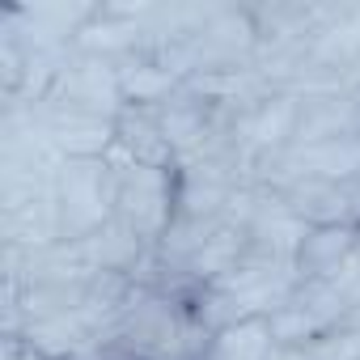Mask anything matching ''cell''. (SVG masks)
<instances>
[{
  "label": "cell",
  "instance_id": "cell-1",
  "mask_svg": "<svg viewBox=\"0 0 360 360\" xmlns=\"http://www.w3.org/2000/svg\"><path fill=\"white\" fill-rule=\"evenodd\" d=\"M110 165H115V225H123L144 246H157L169 233L178 212V174L148 169L115 153H110Z\"/></svg>",
  "mask_w": 360,
  "mask_h": 360
},
{
  "label": "cell",
  "instance_id": "cell-2",
  "mask_svg": "<svg viewBox=\"0 0 360 360\" xmlns=\"http://www.w3.org/2000/svg\"><path fill=\"white\" fill-rule=\"evenodd\" d=\"M56 221L60 242H85L115 221V165L102 161H64L56 178Z\"/></svg>",
  "mask_w": 360,
  "mask_h": 360
},
{
  "label": "cell",
  "instance_id": "cell-3",
  "mask_svg": "<svg viewBox=\"0 0 360 360\" xmlns=\"http://www.w3.org/2000/svg\"><path fill=\"white\" fill-rule=\"evenodd\" d=\"M292 217H301L309 229L326 225H360V187L356 178H288L271 191Z\"/></svg>",
  "mask_w": 360,
  "mask_h": 360
},
{
  "label": "cell",
  "instance_id": "cell-4",
  "mask_svg": "<svg viewBox=\"0 0 360 360\" xmlns=\"http://www.w3.org/2000/svg\"><path fill=\"white\" fill-rule=\"evenodd\" d=\"M115 157L148 165V169H178V153L161 127L157 106H140L127 102L115 119Z\"/></svg>",
  "mask_w": 360,
  "mask_h": 360
},
{
  "label": "cell",
  "instance_id": "cell-5",
  "mask_svg": "<svg viewBox=\"0 0 360 360\" xmlns=\"http://www.w3.org/2000/svg\"><path fill=\"white\" fill-rule=\"evenodd\" d=\"M360 242V225H326V229H309L292 267L301 284H326L343 271V263L352 259Z\"/></svg>",
  "mask_w": 360,
  "mask_h": 360
},
{
  "label": "cell",
  "instance_id": "cell-6",
  "mask_svg": "<svg viewBox=\"0 0 360 360\" xmlns=\"http://www.w3.org/2000/svg\"><path fill=\"white\" fill-rule=\"evenodd\" d=\"M271 352H276L271 322L267 318H246V322H233V326L217 330L200 360H271Z\"/></svg>",
  "mask_w": 360,
  "mask_h": 360
},
{
  "label": "cell",
  "instance_id": "cell-7",
  "mask_svg": "<svg viewBox=\"0 0 360 360\" xmlns=\"http://www.w3.org/2000/svg\"><path fill=\"white\" fill-rule=\"evenodd\" d=\"M352 326H360V314H356V318H352Z\"/></svg>",
  "mask_w": 360,
  "mask_h": 360
},
{
  "label": "cell",
  "instance_id": "cell-8",
  "mask_svg": "<svg viewBox=\"0 0 360 360\" xmlns=\"http://www.w3.org/2000/svg\"><path fill=\"white\" fill-rule=\"evenodd\" d=\"M356 187H360V174H356Z\"/></svg>",
  "mask_w": 360,
  "mask_h": 360
}]
</instances>
